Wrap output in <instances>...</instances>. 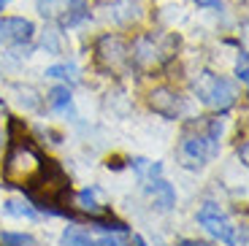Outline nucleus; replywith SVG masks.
I'll use <instances>...</instances> for the list:
<instances>
[{
  "label": "nucleus",
  "instance_id": "nucleus-1",
  "mask_svg": "<svg viewBox=\"0 0 249 246\" xmlns=\"http://www.w3.org/2000/svg\"><path fill=\"white\" fill-rule=\"evenodd\" d=\"M44 154L27 136L17 138L11 133L8 138V152L3 157V181L6 187H22L25 190L33 178L38 176V171L44 168Z\"/></svg>",
  "mask_w": 249,
  "mask_h": 246
},
{
  "label": "nucleus",
  "instance_id": "nucleus-2",
  "mask_svg": "<svg viewBox=\"0 0 249 246\" xmlns=\"http://www.w3.org/2000/svg\"><path fill=\"white\" fill-rule=\"evenodd\" d=\"M219 136H222V122H219V119H212L209 127H206L203 133H198V136H184L181 149H179L181 165L193 168V171L203 168L212 157L219 154Z\"/></svg>",
  "mask_w": 249,
  "mask_h": 246
},
{
  "label": "nucleus",
  "instance_id": "nucleus-3",
  "mask_svg": "<svg viewBox=\"0 0 249 246\" xmlns=\"http://www.w3.org/2000/svg\"><path fill=\"white\" fill-rule=\"evenodd\" d=\"M195 95L203 105L214 111H228L233 103H236V89L228 79L222 76H214V73H200L198 81H195Z\"/></svg>",
  "mask_w": 249,
  "mask_h": 246
},
{
  "label": "nucleus",
  "instance_id": "nucleus-4",
  "mask_svg": "<svg viewBox=\"0 0 249 246\" xmlns=\"http://www.w3.org/2000/svg\"><path fill=\"white\" fill-rule=\"evenodd\" d=\"M198 222L212 238L222 241V244H228V246H238V228L233 225L231 216L225 214L217 203H203L200 206Z\"/></svg>",
  "mask_w": 249,
  "mask_h": 246
},
{
  "label": "nucleus",
  "instance_id": "nucleus-5",
  "mask_svg": "<svg viewBox=\"0 0 249 246\" xmlns=\"http://www.w3.org/2000/svg\"><path fill=\"white\" fill-rule=\"evenodd\" d=\"M36 33L30 19H22V17H6L0 19V43H11V46H22L27 43Z\"/></svg>",
  "mask_w": 249,
  "mask_h": 246
},
{
  "label": "nucleus",
  "instance_id": "nucleus-6",
  "mask_svg": "<svg viewBox=\"0 0 249 246\" xmlns=\"http://www.w3.org/2000/svg\"><path fill=\"white\" fill-rule=\"evenodd\" d=\"M146 195L155 200V206L160 211H171L176 206V190L162 176H152L149 178V184H146Z\"/></svg>",
  "mask_w": 249,
  "mask_h": 246
},
{
  "label": "nucleus",
  "instance_id": "nucleus-7",
  "mask_svg": "<svg viewBox=\"0 0 249 246\" xmlns=\"http://www.w3.org/2000/svg\"><path fill=\"white\" fill-rule=\"evenodd\" d=\"M149 105L165 119H176L179 117V111H181L179 95H174L171 89H155V92L149 95Z\"/></svg>",
  "mask_w": 249,
  "mask_h": 246
},
{
  "label": "nucleus",
  "instance_id": "nucleus-8",
  "mask_svg": "<svg viewBox=\"0 0 249 246\" xmlns=\"http://www.w3.org/2000/svg\"><path fill=\"white\" fill-rule=\"evenodd\" d=\"M98 54L103 62H108L111 68H117V65H122L127 60V43L114 38V35H106V38H100V43H98Z\"/></svg>",
  "mask_w": 249,
  "mask_h": 246
},
{
  "label": "nucleus",
  "instance_id": "nucleus-9",
  "mask_svg": "<svg viewBox=\"0 0 249 246\" xmlns=\"http://www.w3.org/2000/svg\"><path fill=\"white\" fill-rule=\"evenodd\" d=\"M108 17L117 22V25H130V22H136L138 17H141V6H138L136 0H117L111 6V14Z\"/></svg>",
  "mask_w": 249,
  "mask_h": 246
},
{
  "label": "nucleus",
  "instance_id": "nucleus-10",
  "mask_svg": "<svg viewBox=\"0 0 249 246\" xmlns=\"http://www.w3.org/2000/svg\"><path fill=\"white\" fill-rule=\"evenodd\" d=\"M3 214L8 216H17V219H38V209L30 203V200H17V197H11V200H6L3 203Z\"/></svg>",
  "mask_w": 249,
  "mask_h": 246
},
{
  "label": "nucleus",
  "instance_id": "nucleus-11",
  "mask_svg": "<svg viewBox=\"0 0 249 246\" xmlns=\"http://www.w3.org/2000/svg\"><path fill=\"white\" fill-rule=\"evenodd\" d=\"M76 206H79L84 214H89V216H98L100 211H103V206L98 203V190H95V187L81 190L79 195H76Z\"/></svg>",
  "mask_w": 249,
  "mask_h": 246
},
{
  "label": "nucleus",
  "instance_id": "nucleus-12",
  "mask_svg": "<svg viewBox=\"0 0 249 246\" xmlns=\"http://www.w3.org/2000/svg\"><path fill=\"white\" fill-rule=\"evenodd\" d=\"M49 103H52V111H57V114H71V111H73L68 87H54L49 92Z\"/></svg>",
  "mask_w": 249,
  "mask_h": 246
},
{
  "label": "nucleus",
  "instance_id": "nucleus-13",
  "mask_svg": "<svg viewBox=\"0 0 249 246\" xmlns=\"http://www.w3.org/2000/svg\"><path fill=\"white\" fill-rule=\"evenodd\" d=\"M130 168L138 173L141 178H152V176H162V165L160 162H149L143 157H133L130 160Z\"/></svg>",
  "mask_w": 249,
  "mask_h": 246
},
{
  "label": "nucleus",
  "instance_id": "nucleus-14",
  "mask_svg": "<svg viewBox=\"0 0 249 246\" xmlns=\"http://www.w3.org/2000/svg\"><path fill=\"white\" fill-rule=\"evenodd\" d=\"M60 241H62V246H95V241L79 228H65Z\"/></svg>",
  "mask_w": 249,
  "mask_h": 246
},
{
  "label": "nucleus",
  "instance_id": "nucleus-15",
  "mask_svg": "<svg viewBox=\"0 0 249 246\" xmlns=\"http://www.w3.org/2000/svg\"><path fill=\"white\" fill-rule=\"evenodd\" d=\"M41 17H60L62 11H68V0H36Z\"/></svg>",
  "mask_w": 249,
  "mask_h": 246
},
{
  "label": "nucleus",
  "instance_id": "nucleus-16",
  "mask_svg": "<svg viewBox=\"0 0 249 246\" xmlns=\"http://www.w3.org/2000/svg\"><path fill=\"white\" fill-rule=\"evenodd\" d=\"M0 246H36L30 233H0Z\"/></svg>",
  "mask_w": 249,
  "mask_h": 246
},
{
  "label": "nucleus",
  "instance_id": "nucleus-17",
  "mask_svg": "<svg viewBox=\"0 0 249 246\" xmlns=\"http://www.w3.org/2000/svg\"><path fill=\"white\" fill-rule=\"evenodd\" d=\"M46 76H49V79H73L76 68L73 65H49V68H46Z\"/></svg>",
  "mask_w": 249,
  "mask_h": 246
},
{
  "label": "nucleus",
  "instance_id": "nucleus-18",
  "mask_svg": "<svg viewBox=\"0 0 249 246\" xmlns=\"http://www.w3.org/2000/svg\"><path fill=\"white\" fill-rule=\"evenodd\" d=\"M95 246H127V244H124V238H119L117 233H106L95 241Z\"/></svg>",
  "mask_w": 249,
  "mask_h": 246
},
{
  "label": "nucleus",
  "instance_id": "nucleus-19",
  "mask_svg": "<svg viewBox=\"0 0 249 246\" xmlns=\"http://www.w3.org/2000/svg\"><path fill=\"white\" fill-rule=\"evenodd\" d=\"M236 79L241 81V84H247V81H249V70H247V54H241V60H238V65H236Z\"/></svg>",
  "mask_w": 249,
  "mask_h": 246
},
{
  "label": "nucleus",
  "instance_id": "nucleus-20",
  "mask_svg": "<svg viewBox=\"0 0 249 246\" xmlns=\"http://www.w3.org/2000/svg\"><path fill=\"white\" fill-rule=\"evenodd\" d=\"M17 103H19V105H25V108H36V105H38V100L33 98V92H30V89H25V92H22V98H17Z\"/></svg>",
  "mask_w": 249,
  "mask_h": 246
},
{
  "label": "nucleus",
  "instance_id": "nucleus-21",
  "mask_svg": "<svg viewBox=\"0 0 249 246\" xmlns=\"http://www.w3.org/2000/svg\"><path fill=\"white\" fill-rule=\"evenodd\" d=\"M198 8H209V11H222V0H195Z\"/></svg>",
  "mask_w": 249,
  "mask_h": 246
},
{
  "label": "nucleus",
  "instance_id": "nucleus-22",
  "mask_svg": "<svg viewBox=\"0 0 249 246\" xmlns=\"http://www.w3.org/2000/svg\"><path fill=\"white\" fill-rule=\"evenodd\" d=\"M176 246H209V244H203V241H193V238H184V241H179Z\"/></svg>",
  "mask_w": 249,
  "mask_h": 246
},
{
  "label": "nucleus",
  "instance_id": "nucleus-23",
  "mask_svg": "<svg viewBox=\"0 0 249 246\" xmlns=\"http://www.w3.org/2000/svg\"><path fill=\"white\" fill-rule=\"evenodd\" d=\"M136 244H138V246H146V241H143L141 235H136Z\"/></svg>",
  "mask_w": 249,
  "mask_h": 246
},
{
  "label": "nucleus",
  "instance_id": "nucleus-24",
  "mask_svg": "<svg viewBox=\"0 0 249 246\" xmlns=\"http://www.w3.org/2000/svg\"><path fill=\"white\" fill-rule=\"evenodd\" d=\"M3 143H6V136H3V130H0V149H3Z\"/></svg>",
  "mask_w": 249,
  "mask_h": 246
},
{
  "label": "nucleus",
  "instance_id": "nucleus-25",
  "mask_svg": "<svg viewBox=\"0 0 249 246\" xmlns=\"http://www.w3.org/2000/svg\"><path fill=\"white\" fill-rule=\"evenodd\" d=\"M3 6H6V0H0V11H3Z\"/></svg>",
  "mask_w": 249,
  "mask_h": 246
},
{
  "label": "nucleus",
  "instance_id": "nucleus-26",
  "mask_svg": "<svg viewBox=\"0 0 249 246\" xmlns=\"http://www.w3.org/2000/svg\"><path fill=\"white\" fill-rule=\"evenodd\" d=\"M6 3H8V0H6Z\"/></svg>",
  "mask_w": 249,
  "mask_h": 246
}]
</instances>
